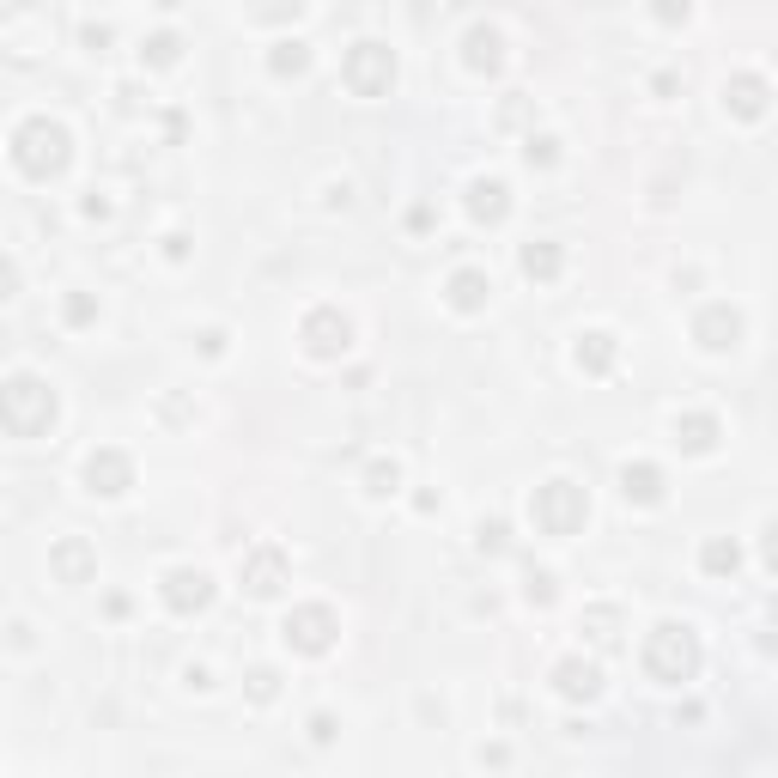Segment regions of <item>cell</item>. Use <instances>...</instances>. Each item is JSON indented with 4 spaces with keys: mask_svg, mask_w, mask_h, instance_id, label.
Segmentation results:
<instances>
[{
    "mask_svg": "<svg viewBox=\"0 0 778 778\" xmlns=\"http://www.w3.org/2000/svg\"><path fill=\"white\" fill-rule=\"evenodd\" d=\"M13 159H19V171H31V177H49V171H61L67 165V134L55 128V122H25L19 134H13Z\"/></svg>",
    "mask_w": 778,
    "mask_h": 778,
    "instance_id": "obj_1",
    "label": "cell"
},
{
    "mask_svg": "<svg viewBox=\"0 0 778 778\" xmlns=\"http://www.w3.org/2000/svg\"><path fill=\"white\" fill-rule=\"evenodd\" d=\"M645 669H651L657 681H687V675L699 669V645H693V633H687V627H657L651 645H645Z\"/></svg>",
    "mask_w": 778,
    "mask_h": 778,
    "instance_id": "obj_2",
    "label": "cell"
},
{
    "mask_svg": "<svg viewBox=\"0 0 778 778\" xmlns=\"http://www.w3.org/2000/svg\"><path fill=\"white\" fill-rule=\"evenodd\" d=\"M49 420H55V396L37 377H13V389H7V426H13V438H31Z\"/></svg>",
    "mask_w": 778,
    "mask_h": 778,
    "instance_id": "obj_3",
    "label": "cell"
},
{
    "mask_svg": "<svg viewBox=\"0 0 778 778\" xmlns=\"http://www.w3.org/2000/svg\"><path fill=\"white\" fill-rule=\"evenodd\" d=\"M389 80H396V61H389V49H383V43H359V49L347 55V86H353L359 98L389 92Z\"/></svg>",
    "mask_w": 778,
    "mask_h": 778,
    "instance_id": "obj_4",
    "label": "cell"
},
{
    "mask_svg": "<svg viewBox=\"0 0 778 778\" xmlns=\"http://www.w3.org/2000/svg\"><path fill=\"white\" fill-rule=\"evenodd\" d=\"M529 511H535V523H541V529H554V535H572V529L584 523V499H578L566 481H548V487L535 493V505H529Z\"/></svg>",
    "mask_w": 778,
    "mask_h": 778,
    "instance_id": "obj_5",
    "label": "cell"
},
{
    "mask_svg": "<svg viewBox=\"0 0 778 778\" xmlns=\"http://www.w3.org/2000/svg\"><path fill=\"white\" fill-rule=\"evenodd\" d=\"M286 639H292L298 651H329V639H335V614H329V608H304V614H292V620H286Z\"/></svg>",
    "mask_w": 778,
    "mask_h": 778,
    "instance_id": "obj_6",
    "label": "cell"
},
{
    "mask_svg": "<svg viewBox=\"0 0 778 778\" xmlns=\"http://www.w3.org/2000/svg\"><path fill=\"white\" fill-rule=\"evenodd\" d=\"M304 341H310V353H317V359H335V353L347 347V317H335V310H317V317L304 323Z\"/></svg>",
    "mask_w": 778,
    "mask_h": 778,
    "instance_id": "obj_7",
    "label": "cell"
},
{
    "mask_svg": "<svg viewBox=\"0 0 778 778\" xmlns=\"http://www.w3.org/2000/svg\"><path fill=\"white\" fill-rule=\"evenodd\" d=\"M165 602H171L177 614H189V608H207V602H213V584H207V572H171V578H165Z\"/></svg>",
    "mask_w": 778,
    "mask_h": 778,
    "instance_id": "obj_8",
    "label": "cell"
},
{
    "mask_svg": "<svg viewBox=\"0 0 778 778\" xmlns=\"http://www.w3.org/2000/svg\"><path fill=\"white\" fill-rule=\"evenodd\" d=\"M736 335H742V317H736V310L730 304H712L706 310V317H699V341H706V347H736Z\"/></svg>",
    "mask_w": 778,
    "mask_h": 778,
    "instance_id": "obj_9",
    "label": "cell"
},
{
    "mask_svg": "<svg viewBox=\"0 0 778 778\" xmlns=\"http://www.w3.org/2000/svg\"><path fill=\"white\" fill-rule=\"evenodd\" d=\"M86 481H92V493H122L128 487V456H116V450L92 456L86 462Z\"/></svg>",
    "mask_w": 778,
    "mask_h": 778,
    "instance_id": "obj_10",
    "label": "cell"
},
{
    "mask_svg": "<svg viewBox=\"0 0 778 778\" xmlns=\"http://www.w3.org/2000/svg\"><path fill=\"white\" fill-rule=\"evenodd\" d=\"M280 572H286V566H280L274 548H256V554L244 560V584H250L256 596H274V590H280Z\"/></svg>",
    "mask_w": 778,
    "mask_h": 778,
    "instance_id": "obj_11",
    "label": "cell"
},
{
    "mask_svg": "<svg viewBox=\"0 0 778 778\" xmlns=\"http://www.w3.org/2000/svg\"><path fill=\"white\" fill-rule=\"evenodd\" d=\"M724 98H730V110H736V116H760V110H766V86L754 80V73L730 80V86H724Z\"/></svg>",
    "mask_w": 778,
    "mask_h": 778,
    "instance_id": "obj_12",
    "label": "cell"
},
{
    "mask_svg": "<svg viewBox=\"0 0 778 778\" xmlns=\"http://www.w3.org/2000/svg\"><path fill=\"white\" fill-rule=\"evenodd\" d=\"M554 687L566 693V699H590L602 681H596V669L590 663H560V675H554Z\"/></svg>",
    "mask_w": 778,
    "mask_h": 778,
    "instance_id": "obj_13",
    "label": "cell"
},
{
    "mask_svg": "<svg viewBox=\"0 0 778 778\" xmlns=\"http://www.w3.org/2000/svg\"><path fill=\"white\" fill-rule=\"evenodd\" d=\"M481 298H487V274H475V268H462V274L450 280V304H456V310H475Z\"/></svg>",
    "mask_w": 778,
    "mask_h": 778,
    "instance_id": "obj_14",
    "label": "cell"
},
{
    "mask_svg": "<svg viewBox=\"0 0 778 778\" xmlns=\"http://www.w3.org/2000/svg\"><path fill=\"white\" fill-rule=\"evenodd\" d=\"M469 67H499V31H487V25H475L469 31Z\"/></svg>",
    "mask_w": 778,
    "mask_h": 778,
    "instance_id": "obj_15",
    "label": "cell"
},
{
    "mask_svg": "<svg viewBox=\"0 0 778 778\" xmlns=\"http://www.w3.org/2000/svg\"><path fill=\"white\" fill-rule=\"evenodd\" d=\"M620 481H627V499H639V505H657V469H651V462H639V469H627V475H620Z\"/></svg>",
    "mask_w": 778,
    "mask_h": 778,
    "instance_id": "obj_16",
    "label": "cell"
},
{
    "mask_svg": "<svg viewBox=\"0 0 778 778\" xmlns=\"http://www.w3.org/2000/svg\"><path fill=\"white\" fill-rule=\"evenodd\" d=\"M523 274H535V280H554V274H560V250H548V244L523 250Z\"/></svg>",
    "mask_w": 778,
    "mask_h": 778,
    "instance_id": "obj_17",
    "label": "cell"
},
{
    "mask_svg": "<svg viewBox=\"0 0 778 778\" xmlns=\"http://www.w3.org/2000/svg\"><path fill=\"white\" fill-rule=\"evenodd\" d=\"M475 219H505V189L499 183H475Z\"/></svg>",
    "mask_w": 778,
    "mask_h": 778,
    "instance_id": "obj_18",
    "label": "cell"
},
{
    "mask_svg": "<svg viewBox=\"0 0 778 778\" xmlns=\"http://www.w3.org/2000/svg\"><path fill=\"white\" fill-rule=\"evenodd\" d=\"M608 359H614V341H608V335H584V347H578V365H590V371H608Z\"/></svg>",
    "mask_w": 778,
    "mask_h": 778,
    "instance_id": "obj_19",
    "label": "cell"
},
{
    "mask_svg": "<svg viewBox=\"0 0 778 778\" xmlns=\"http://www.w3.org/2000/svg\"><path fill=\"white\" fill-rule=\"evenodd\" d=\"M742 566V554H736V541H706V572H736Z\"/></svg>",
    "mask_w": 778,
    "mask_h": 778,
    "instance_id": "obj_20",
    "label": "cell"
},
{
    "mask_svg": "<svg viewBox=\"0 0 778 778\" xmlns=\"http://www.w3.org/2000/svg\"><path fill=\"white\" fill-rule=\"evenodd\" d=\"M304 43H280V55H274V73H304Z\"/></svg>",
    "mask_w": 778,
    "mask_h": 778,
    "instance_id": "obj_21",
    "label": "cell"
},
{
    "mask_svg": "<svg viewBox=\"0 0 778 778\" xmlns=\"http://www.w3.org/2000/svg\"><path fill=\"white\" fill-rule=\"evenodd\" d=\"M687 450H712V420H687Z\"/></svg>",
    "mask_w": 778,
    "mask_h": 778,
    "instance_id": "obj_22",
    "label": "cell"
},
{
    "mask_svg": "<svg viewBox=\"0 0 778 778\" xmlns=\"http://www.w3.org/2000/svg\"><path fill=\"white\" fill-rule=\"evenodd\" d=\"M55 566L61 572H86V548H80V541H67V548L55 554Z\"/></svg>",
    "mask_w": 778,
    "mask_h": 778,
    "instance_id": "obj_23",
    "label": "cell"
},
{
    "mask_svg": "<svg viewBox=\"0 0 778 778\" xmlns=\"http://www.w3.org/2000/svg\"><path fill=\"white\" fill-rule=\"evenodd\" d=\"M389 487H396V462H377L371 469V493H389Z\"/></svg>",
    "mask_w": 778,
    "mask_h": 778,
    "instance_id": "obj_24",
    "label": "cell"
},
{
    "mask_svg": "<svg viewBox=\"0 0 778 778\" xmlns=\"http://www.w3.org/2000/svg\"><path fill=\"white\" fill-rule=\"evenodd\" d=\"M146 49H152V61H159V67H165V61H177V37H152Z\"/></svg>",
    "mask_w": 778,
    "mask_h": 778,
    "instance_id": "obj_25",
    "label": "cell"
},
{
    "mask_svg": "<svg viewBox=\"0 0 778 778\" xmlns=\"http://www.w3.org/2000/svg\"><path fill=\"white\" fill-rule=\"evenodd\" d=\"M657 19H663V25H675V19H687V0H657Z\"/></svg>",
    "mask_w": 778,
    "mask_h": 778,
    "instance_id": "obj_26",
    "label": "cell"
},
{
    "mask_svg": "<svg viewBox=\"0 0 778 778\" xmlns=\"http://www.w3.org/2000/svg\"><path fill=\"white\" fill-rule=\"evenodd\" d=\"M529 165H554V140H529Z\"/></svg>",
    "mask_w": 778,
    "mask_h": 778,
    "instance_id": "obj_27",
    "label": "cell"
}]
</instances>
